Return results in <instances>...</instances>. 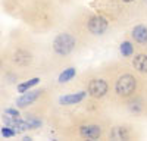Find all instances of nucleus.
<instances>
[{
	"label": "nucleus",
	"instance_id": "f257e3e1",
	"mask_svg": "<svg viewBox=\"0 0 147 141\" xmlns=\"http://www.w3.org/2000/svg\"><path fill=\"white\" fill-rule=\"evenodd\" d=\"M74 47H75V38L66 32L59 34L53 41V49L57 54H69L74 50Z\"/></svg>",
	"mask_w": 147,
	"mask_h": 141
},
{
	"label": "nucleus",
	"instance_id": "f03ea898",
	"mask_svg": "<svg viewBox=\"0 0 147 141\" xmlns=\"http://www.w3.org/2000/svg\"><path fill=\"white\" fill-rule=\"evenodd\" d=\"M136 85H137V81L132 75H122L116 81L115 90L118 93V96L127 97V96H131V94L136 91Z\"/></svg>",
	"mask_w": 147,
	"mask_h": 141
},
{
	"label": "nucleus",
	"instance_id": "7ed1b4c3",
	"mask_svg": "<svg viewBox=\"0 0 147 141\" xmlns=\"http://www.w3.org/2000/svg\"><path fill=\"white\" fill-rule=\"evenodd\" d=\"M107 90H109V85H107V82L105 79H93V81H90V84H88V93H90V96L94 97V99L103 97L105 94L107 93Z\"/></svg>",
	"mask_w": 147,
	"mask_h": 141
},
{
	"label": "nucleus",
	"instance_id": "20e7f679",
	"mask_svg": "<svg viewBox=\"0 0 147 141\" xmlns=\"http://www.w3.org/2000/svg\"><path fill=\"white\" fill-rule=\"evenodd\" d=\"M88 30L94 35H100L107 30V21L102 16H93L88 21Z\"/></svg>",
	"mask_w": 147,
	"mask_h": 141
},
{
	"label": "nucleus",
	"instance_id": "39448f33",
	"mask_svg": "<svg viewBox=\"0 0 147 141\" xmlns=\"http://www.w3.org/2000/svg\"><path fill=\"white\" fill-rule=\"evenodd\" d=\"M80 134L84 138H88V140H96L99 138L102 134V129L99 125H84L80 128Z\"/></svg>",
	"mask_w": 147,
	"mask_h": 141
},
{
	"label": "nucleus",
	"instance_id": "423d86ee",
	"mask_svg": "<svg viewBox=\"0 0 147 141\" xmlns=\"http://www.w3.org/2000/svg\"><path fill=\"white\" fill-rule=\"evenodd\" d=\"M40 96H41V91H32V93H27L25 96H22V97H19V99H18L16 104L19 106V107H25V106H28V104L34 103L37 99L40 97Z\"/></svg>",
	"mask_w": 147,
	"mask_h": 141
},
{
	"label": "nucleus",
	"instance_id": "0eeeda50",
	"mask_svg": "<svg viewBox=\"0 0 147 141\" xmlns=\"http://www.w3.org/2000/svg\"><path fill=\"white\" fill-rule=\"evenodd\" d=\"M12 59H13L15 63H18L21 66H25V65H28L31 62V54L28 52H25V50H16L13 53V57Z\"/></svg>",
	"mask_w": 147,
	"mask_h": 141
},
{
	"label": "nucleus",
	"instance_id": "6e6552de",
	"mask_svg": "<svg viewBox=\"0 0 147 141\" xmlns=\"http://www.w3.org/2000/svg\"><path fill=\"white\" fill-rule=\"evenodd\" d=\"M132 65L138 72H146L147 74V54H137L132 60Z\"/></svg>",
	"mask_w": 147,
	"mask_h": 141
},
{
	"label": "nucleus",
	"instance_id": "1a4fd4ad",
	"mask_svg": "<svg viewBox=\"0 0 147 141\" xmlns=\"http://www.w3.org/2000/svg\"><path fill=\"white\" fill-rule=\"evenodd\" d=\"M132 37L138 43H147V28L144 25H138L132 30Z\"/></svg>",
	"mask_w": 147,
	"mask_h": 141
},
{
	"label": "nucleus",
	"instance_id": "9d476101",
	"mask_svg": "<svg viewBox=\"0 0 147 141\" xmlns=\"http://www.w3.org/2000/svg\"><path fill=\"white\" fill-rule=\"evenodd\" d=\"M84 97H85V91H80L77 94H71V96L60 97V103L62 104H75V103L81 101Z\"/></svg>",
	"mask_w": 147,
	"mask_h": 141
},
{
	"label": "nucleus",
	"instance_id": "9b49d317",
	"mask_svg": "<svg viewBox=\"0 0 147 141\" xmlns=\"http://www.w3.org/2000/svg\"><path fill=\"white\" fill-rule=\"evenodd\" d=\"M112 138L113 140H127L128 138V132H127V128L124 126H116L112 132Z\"/></svg>",
	"mask_w": 147,
	"mask_h": 141
},
{
	"label": "nucleus",
	"instance_id": "f8f14e48",
	"mask_svg": "<svg viewBox=\"0 0 147 141\" xmlns=\"http://www.w3.org/2000/svg\"><path fill=\"white\" fill-rule=\"evenodd\" d=\"M75 74H77V70L74 69V68H68L66 70H63V72L60 74V77H59V82H60V84H62V82H68L71 78L75 77Z\"/></svg>",
	"mask_w": 147,
	"mask_h": 141
},
{
	"label": "nucleus",
	"instance_id": "ddd939ff",
	"mask_svg": "<svg viewBox=\"0 0 147 141\" xmlns=\"http://www.w3.org/2000/svg\"><path fill=\"white\" fill-rule=\"evenodd\" d=\"M38 78H32V79H30L28 82H24V84H21L19 87H18V90H19V93H24L25 90H28L30 87H32V85H35V84H38Z\"/></svg>",
	"mask_w": 147,
	"mask_h": 141
},
{
	"label": "nucleus",
	"instance_id": "4468645a",
	"mask_svg": "<svg viewBox=\"0 0 147 141\" xmlns=\"http://www.w3.org/2000/svg\"><path fill=\"white\" fill-rule=\"evenodd\" d=\"M121 53L124 54V56H129V54H132V46H131L128 41L122 43V44H121Z\"/></svg>",
	"mask_w": 147,
	"mask_h": 141
},
{
	"label": "nucleus",
	"instance_id": "2eb2a0df",
	"mask_svg": "<svg viewBox=\"0 0 147 141\" xmlns=\"http://www.w3.org/2000/svg\"><path fill=\"white\" fill-rule=\"evenodd\" d=\"M2 134L5 137H13L15 135V131H13V129H9V128H3L2 129Z\"/></svg>",
	"mask_w": 147,
	"mask_h": 141
},
{
	"label": "nucleus",
	"instance_id": "dca6fc26",
	"mask_svg": "<svg viewBox=\"0 0 147 141\" xmlns=\"http://www.w3.org/2000/svg\"><path fill=\"white\" fill-rule=\"evenodd\" d=\"M129 109H131L132 112H136V113H138V112L141 110V106H140L138 103H134V106H132V104L129 106Z\"/></svg>",
	"mask_w": 147,
	"mask_h": 141
},
{
	"label": "nucleus",
	"instance_id": "f3484780",
	"mask_svg": "<svg viewBox=\"0 0 147 141\" xmlns=\"http://www.w3.org/2000/svg\"><path fill=\"white\" fill-rule=\"evenodd\" d=\"M6 113H9V115H12V117H18V116H19V113H18V110H13V109H7V110H6Z\"/></svg>",
	"mask_w": 147,
	"mask_h": 141
},
{
	"label": "nucleus",
	"instance_id": "a211bd4d",
	"mask_svg": "<svg viewBox=\"0 0 147 141\" xmlns=\"http://www.w3.org/2000/svg\"><path fill=\"white\" fill-rule=\"evenodd\" d=\"M124 2H132V0H124Z\"/></svg>",
	"mask_w": 147,
	"mask_h": 141
}]
</instances>
